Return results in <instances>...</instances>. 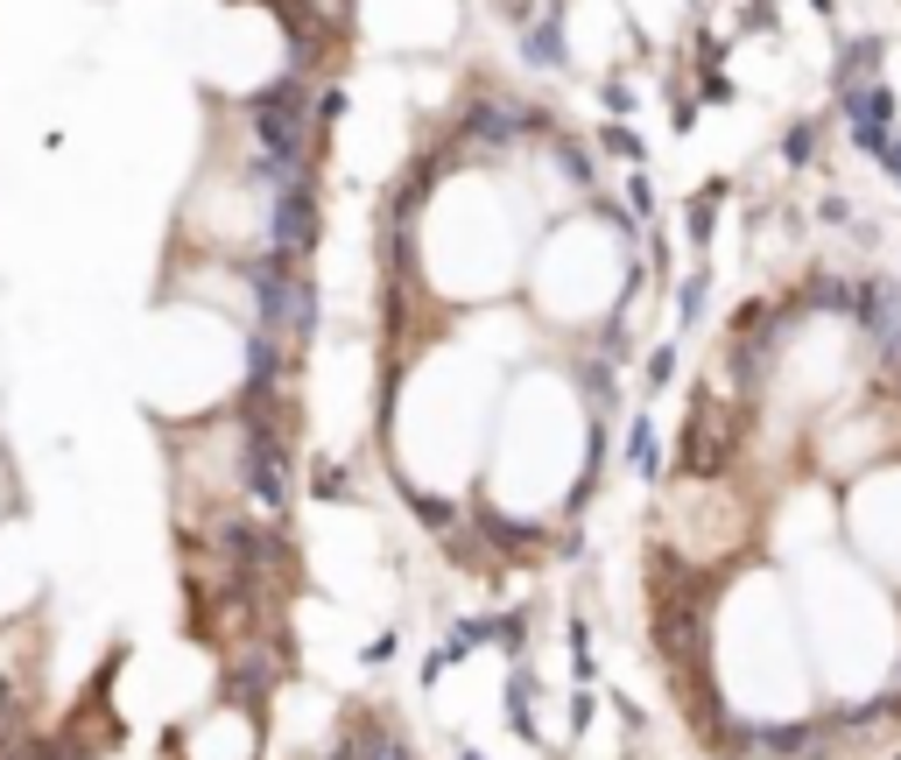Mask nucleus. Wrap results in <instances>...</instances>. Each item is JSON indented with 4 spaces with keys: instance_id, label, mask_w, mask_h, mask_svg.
Masks as SVG:
<instances>
[{
    "instance_id": "nucleus-1",
    "label": "nucleus",
    "mask_w": 901,
    "mask_h": 760,
    "mask_svg": "<svg viewBox=\"0 0 901 760\" xmlns=\"http://www.w3.org/2000/svg\"><path fill=\"white\" fill-rule=\"evenodd\" d=\"M239 486H247L261 507H282V500H289V451H282V437L261 423V415H247V444H239Z\"/></svg>"
},
{
    "instance_id": "nucleus-2",
    "label": "nucleus",
    "mask_w": 901,
    "mask_h": 760,
    "mask_svg": "<svg viewBox=\"0 0 901 760\" xmlns=\"http://www.w3.org/2000/svg\"><path fill=\"white\" fill-rule=\"evenodd\" d=\"M458 134H465V141H479V148H515V141H529V134H543V121L521 113V107H507V99H472Z\"/></svg>"
},
{
    "instance_id": "nucleus-3",
    "label": "nucleus",
    "mask_w": 901,
    "mask_h": 760,
    "mask_svg": "<svg viewBox=\"0 0 901 760\" xmlns=\"http://www.w3.org/2000/svg\"><path fill=\"white\" fill-rule=\"evenodd\" d=\"M846 113H852V141L866 148V155L880 162V148L894 141V92L888 85H846Z\"/></svg>"
},
{
    "instance_id": "nucleus-4",
    "label": "nucleus",
    "mask_w": 901,
    "mask_h": 760,
    "mask_svg": "<svg viewBox=\"0 0 901 760\" xmlns=\"http://www.w3.org/2000/svg\"><path fill=\"white\" fill-rule=\"evenodd\" d=\"M655 648L669 655L676 669H690V648H698V606H663V620H655Z\"/></svg>"
},
{
    "instance_id": "nucleus-5",
    "label": "nucleus",
    "mask_w": 901,
    "mask_h": 760,
    "mask_svg": "<svg viewBox=\"0 0 901 760\" xmlns=\"http://www.w3.org/2000/svg\"><path fill=\"white\" fill-rule=\"evenodd\" d=\"M268 683H275V662H239L233 676H225V697H233V705H261Z\"/></svg>"
},
{
    "instance_id": "nucleus-6",
    "label": "nucleus",
    "mask_w": 901,
    "mask_h": 760,
    "mask_svg": "<svg viewBox=\"0 0 901 760\" xmlns=\"http://www.w3.org/2000/svg\"><path fill=\"white\" fill-rule=\"evenodd\" d=\"M479 535H493L501 549H543V535L521 528V521H507V514H479Z\"/></svg>"
},
{
    "instance_id": "nucleus-7",
    "label": "nucleus",
    "mask_w": 901,
    "mask_h": 760,
    "mask_svg": "<svg viewBox=\"0 0 901 760\" xmlns=\"http://www.w3.org/2000/svg\"><path fill=\"white\" fill-rule=\"evenodd\" d=\"M627 465H634L641 479H655V472H663V451H655V429H649V423L627 429Z\"/></svg>"
},
{
    "instance_id": "nucleus-8",
    "label": "nucleus",
    "mask_w": 901,
    "mask_h": 760,
    "mask_svg": "<svg viewBox=\"0 0 901 760\" xmlns=\"http://www.w3.org/2000/svg\"><path fill=\"white\" fill-rule=\"evenodd\" d=\"M345 760H409V747H402V739H387V733H359L353 747H345Z\"/></svg>"
},
{
    "instance_id": "nucleus-9",
    "label": "nucleus",
    "mask_w": 901,
    "mask_h": 760,
    "mask_svg": "<svg viewBox=\"0 0 901 760\" xmlns=\"http://www.w3.org/2000/svg\"><path fill=\"white\" fill-rule=\"evenodd\" d=\"M529 690H535L529 676L507 683V725H515V733H535V719H529Z\"/></svg>"
},
{
    "instance_id": "nucleus-10",
    "label": "nucleus",
    "mask_w": 901,
    "mask_h": 760,
    "mask_svg": "<svg viewBox=\"0 0 901 760\" xmlns=\"http://www.w3.org/2000/svg\"><path fill=\"white\" fill-rule=\"evenodd\" d=\"M416 514H423L430 528H450V507H444V500H430V494H416Z\"/></svg>"
},
{
    "instance_id": "nucleus-11",
    "label": "nucleus",
    "mask_w": 901,
    "mask_h": 760,
    "mask_svg": "<svg viewBox=\"0 0 901 760\" xmlns=\"http://www.w3.org/2000/svg\"><path fill=\"white\" fill-rule=\"evenodd\" d=\"M606 148H613V155H641V141L627 127H606Z\"/></svg>"
},
{
    "instance_id": "nucleus-12",
    "label": "nucleus",
    "mask_w": 901,
    "mask_h": 760,
    "mask_svg": "<svg viewBox=\"0 0 901 760\" xmlns=\"http://www.w3.org/2000/svg\"><path fill=\"white\" fill-rule=\"evenodd\" d=\"M810 148H817V134L795 127V134H789V162H810Z\"/></svg>"
},
{
    "instance_id": "nucleus-13",
    "label": "nucleus",
    "mask_w": 901,
    "mask_h": 760,
    "mask_svg": "<svg viewBox=\"0 0 901 760\" xmlns=\"http://www.w3.org/2000/svg\"><path fill=\"white\" fill-rule=\"evenodd\" d=\"M880 170H888V176H901V141H888V148H880Z\"/></svg>"
},
{
    "instance_id": "nucleus-14",
    "label": "nucleus",
    "mask_w": 901,
    "mask_h": 760,
    "mask_svg": "<svg viewBox=\"0 0 901 760\" xmlns=\"http://www.w3.org/2000/svg\"><path fill=\"white\" fill-rule=\"evenodd\" d=\"M458 760H479V753H458Z\"/></svg>"
},
{
    "instance_id": "nucleus-15",
    "label": "nucleus",
    "mask_w": 901,
    "mask_h": 760,
    "mask_svg": "<svg viewBox=\"0 0 901 760\" xmlns=\"http://www.w3.org/2000/svg\"><path fill=\"white\" fill-rule=\"evenodd\" d=\"M894 760H901V753H894Z\"/></svg>"
}]
</instances>
